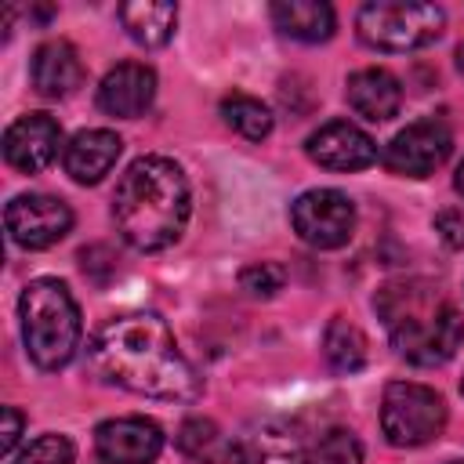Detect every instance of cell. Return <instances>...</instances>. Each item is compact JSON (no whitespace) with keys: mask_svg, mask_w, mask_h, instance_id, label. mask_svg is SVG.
<instances>
[{"mask_svg":"<svg viewBox=\"0 0 464 464\" xmlns=\"http://www.w3.org/2000/svg\"><path fill=\"white\" fill-rule=\"evenodd\" d=\"M29 80L40 98H69L83 83V62L69 40H44L33 51Z\"/></svg>","mask_w":464,"mask_h":464,"instance_id":"9a60e30c","label":"cell"},{"mask_svg":"<svg viewBox=\"0 0 464 464\" xmlns=\"http://www.w3.org/2000/svg\"><path fill=\"white\" fill-rule=\"evenodd\" d=\"M294 232L315 250H337L355 232V203L341 188H308L290 203Z\"/></svg>","mask_w":464,"mask_h":464,"instance_id":"52a82bcc","label":"cell"},{"mask_svg":"<svg viewBox=\"0 0 464 464\" xmlns=\"http://www.w3.org/2000/svg\"><path fill=\"white\" fill-rule=\"evenodd\" d=\"M460 395H464V377H460Z\"/></svg>","mask_w":464,"mask_h":464,"instance_id":"f546056e","label":"cell"},{"mask_svg":"<svg viewBox=\"0 0 464 464\" xmlns=\"http://www.w3.org/2000/svg\"><path fill=\"white\" fill-rule=\"evenodd\" d=\"M457 69H460V76H464V44L457 47Z\"/></svg>","mask_w":464,"mask_h":464,"instance_id":"f1b7e54d","label":"cell"},{"mask_svg":"<svg viewBox=\"0 0 464 464\" xmlns=\"http://www.w3.org/2000/svg\"><path fill=\"white\" fill-rule=\"evenodd\" d=\"M453 152V134L439 116L413 120L384 145V167L399 178H428L435 174Z\"/></svg>","mask_w":464,"mask_h":464,"instance_id":"ba28073f","label":"cell"},{"mask_svg":"<svg viewBox=\"0 0 464 464\" xmlns=\"http://www.w3.org/2000/svg\"><path fill=\"white\" fill-rule=\"evenodd\" d=\"M283 283H286V272L279 265H272V261H254V265H246L239 272V286L250 297H272V294L283 290Z\"/></svg>","mask_w":464,"mask_h":464,"instance_id":"d4e9b609","label":"cell"},{"mask_svg":"<svg viewBox=\"0 0 464 464\" xmlns=\"http://www.w3.org/2000/svg\"><path fill=\"white\" fill-rule=\"evenodd\" d=\"M156 98V72L145 62H120L98 83V109L116 120L141 116Z\"/></svg>","mask_w":464,"mask_h":464,"instance_id":"4fadbf2b","label":"cell"},{"mask_svg":"<svg viewBox=\"0 0 464 464\" xmlns=\"http://www.w3.org/2000/svg\"><path fill=\"white\" fill-rule=\"evenodd\" d=\"M446 428V399L413 381H392L381 399V431L392 446H424Z\"/></svg>","mask_w":464,"mask_h":464,"instance_id":"8992f818","label":"cell"},{"mask_svg":"<svg viewBox=\"0 0 464 464\" xmlns=\"http://www.w3.org/2000/svg\"><path fill=\"white\" fill-rule=\"evenodd\" d=\"M58 145H62V127L54 116L47 112H29V116H18L7 130H4V160L22 170V174H36L44 170L54 156H58Z\"/></svg>","mask_w":464,"mask_h":464,"instance_id":"7c38bea8","label":"cell"},{"mask_svg":"<svg viewBox=\"0 0 464 464\" xmlns=\"http://www.w3.org/2000/svg\"><path fill=\"white\" fill-rule=\"evenodd\" d=\"M272 22L283 36L301 40V44H323L334 36L337 14L323 0H279L272 4Z\"/></svg>","mask_w":464,"mask_h":464,"instance_id":"ac0fdd59","label":"cell"},{"mask_svg":"<svg viewBox=\"0 0 464 464\" xmlns=\"http://www.w3.org/2000/svg\"><path fill=\"white\" fill-rule=\"evenodd\" d=\"M304 152L312 163H319L326 170H341V174L362 170L377 160L373 138L362 127H355L352 120H330L319 130H312L304 141Z\"/></svg>","mask_w":464,"mask_h":464,"instance_id":"8fae6325","label":"cell"},{"mask_svg":"<svg viewBox=\"0 0 464 464\" xmlns=\"http://www.w3.org/2000/svg\"><path fill=\"white\" fill-rule=\"evenodd\" d=\"M98 381L134 395L192 402L203 392L196 366L178 352L170 326L156 312H123L105 319L87 344Z\"/></svg>","mask_w":464,"mask_h":464,"instance_id":"6da1fadb","label":"cell"},{"mask_svg":"<svg viewBox=\"0 0 464 464\" xmlns=\"http://www.w3.org/2000/svg\"><path fill=\"white\" fill-rule=\"evenodd\" d=\"M22 428H25V417H22L14 406H4V431H0V453H4V457H11V453H14Z\"/></svg>","mask_w":464,"mask_h":464,"instance_id":"4316f807","label":"cell"},{"mask_svg":"<svg viewBox=\"0 0 464 464\" xmlns=\"http://www.w3.org/2000/svg\"><path fill=\"white\" fill-rule=\"evenodd\" d=\"M377 312L392 330V348L413 366H442L464 341V319L424 283H392L377 294Z\"/></svg>","mask_w":464,"mask_h":464,"instance_id":"3957f363","label":"cell"},{"mask_svg":"<svg viewBox=\"0 0 464 464\" xmlns=\"http://www.w3.org/2000/svg\"><path fill=\"white\" fill-rule=\"evenodd\" d=\"M435 232H439V239H442L450 250H460V246H464V210H457V207L439 210V214H435Z\"/></svg>","mask_w":464,"mask_h":464,"instance_id":"484cf974","label":"cell"},{"mask_svg":"<svg viewBox=\"0 0 464 464\" xmlns=\"http://www.w3.org/2000/svg\"><path fill=\"white\" fill-rule=\"evenodd\" d=\"M304 464H362V446L348 428H330L308 446Z\"/></svg>","mask_w":464,"mask_h":464,"instance_id":"603a6c76","label":"cell"},{"mask_svg":"<svg viewBox=\"0 0 464 464\" xmlns=\"http://www.w3.org/2000/svg\"><path fill=\"white\" fill-rule=\"evenodd\" d=\"M72 457H76V446L65 435L51 431V435L33 439L22 453H14L11 464H72Z\"/></svg>","mask_w":464,"mask_h":464,"instance_id":"cb8c5ba5","label":"cell"},{"mask_svg":"<svg viewBox=\"0 0 464 464\" xmlns=\"http://www.w3.org/2000/svg\"><path fill=\"white\" fill-rule=\"evenodd\" d=\"M4 225L11 232V239L25 250H47L58 239L69 236L72 228V210L69 203H62L58 196H44V192H22L7 203L4 210Z\"/></svg>","mask_w":464,"mask_h":464,"instance_id":"9c48e42d","label":"cell"},{"mask_svg":"<svg viewBox=\"0 0 464 464\" xmlns=\"http://www.w3.org/2000/svg\"><path fill=\"white\" fill-rule=\"evenodd\" d=\"M446 14L435 4H413V0H373L362 4L355 14V33L373 51H417L442 36Z\"/></svg>","mask_w":464,"mask_h":464,"instance_id":"5b68a950","label":"cell"},{"mask_svg":"<svg viewBox=\"0 0 464 464\" xmlns=\"http://www.w3.org/2000/svg\"><path fill=\"white\" fill-rule=\"evenodd\" d=\"M22 341L40 370H62L80 348V308L62 279L40 276L18 297Z\"/></svg>","mask_w":464,"mask_h":464,"instance_id":"277c9868","label":"cell"},{"mask_svg":"<svg viewBox=\"0 0 464 464\" xmlns=\"http://www.w3.org/2000/svg\"><path fill=\"white\" fill-rule=\"evenodd\" d=\"M120 152H123V141L116 130L91 127V130L72 134V141L62 149V163L76 185H98L116 167Z\"/></svg>","mask_w":464,"mask_h":464,"instance_id":"5bb4252c","label":"cell"},{"mask_svg":"<svg viewBox=\"0 0 464 464\" xmlns=\"http://www.w3.org/2000/svg\"><path fill=\"white\" fill-rule=\"evenodd\" d=\"M304 453L308 450L294 428L279 420H265L261 428L232 442L228 460L232 464H304Z\"/></svg>","mask_w":464,"mask_h":464,"instance_id":"2e32d148","label":"cell"},{"mask_svg":"<svg viewBox=\"0 0 464 464\" xmlns=\"http://www.w3.org/2000/svg\"><path fill=\"white\" fill-rule=\"evenodd\" d=\"M450 464H464V460H450Z\"/></svg>","mask_w":464,"mask_h":464,"instance_id":"4dcf8cb0","label":"cell"},{"mask_svg":"<svg viewBox=\"0 0 464 464\" xmlns=\"http://www.w3.org/2000/svg\"><path fill=\"white\" fill-rule=\"evenodd\" d=\"M120 22L127 36L141 47H163L174 36L178 25V7L163 0H130L120 7Z\"/></svg>","mask_w":464,"mask_h":464,"instance_id":"d6986e66","label":"cell"},{"mask_svg":"<svg viewBox=\"0 0 464 464\" xmlns=\"http://www.w3.org/2000/svg\"><path fill=\"white\" fill-rule=\"evenodd\" d=\"M192 214L185 170L167 156H138L112 196V221L134 250L156 254L181 239Z\"/></svg>","mask_w":464,"mask_h":464,"instance_id":"7a4b0ae2","label":"cell"},{"mask_svg":"<svg viewBox=\"0 0 464 464\" xmlns=\"http://www.w3.org/2000/svg\"><path fill=\"white\" fill-rule=\"evenodd\" d=\"M221 120L246 141H265L272 134V109L261 98L243 94V91H232L221 98Z\"/></svg>","mask_w":464,"mask_h":464,"instance_id":"44dd1931","label":"cell"},{"mask_svg":"<svg viewBox=\"0 0 464 464\" xmlns=\"http://www.w3.org/2000/svg\"><path fill=\"white\" fill-rule=\"evenodd\" d=\"M344 98H348L352 112H359L362 120L384 123V120H392V116L399 112V105H402V87H399V80H395L388 69L370 65V69H359V72L348 76Z\"/></svg>","mask_w":464,"mask_h":464,"instance_id":"e0dca14e","label":"cell"},{"mask_svg":"<svg viewBox=\"0 0 464 464\" xmlns=\"http://www.w3.org/2000/svg\"><path fill=\"white\" fill-rule=\"evenodd\" d=\"M453 188H457V192L464 196V160L457 163V174H453Z\"/></svg>","mask_w":464,"mask_h":464,"instance_id":"83f0119b","label":"cell"},{"mask_svg":"<svg viewBox=\"0 0 464 464\" xmlns=\"http://www.w3.org/2000/svg\"><path fill=\"white\" fill-rule=\"evenodd\" d=\"M102 464H152L163 450V431L149 417H112L94 428Z\"/></svg>","mask_w":464,"mask_h":464,"instance_id":"30bf717a","label":"cell"},{"mask_svg":"<svg viewBox=\"0 0 464 464\" xmlns=\"http://www.w3.org/2000/svg\"><path fill=\"white\" fill-rule=\"evenodd\" d=\"M178 450L196 464H221V460H228L232 442H225V435L218 431V424L210 417H188L178 428Z\"/></svg>","mask_w":464,"mask_h":464,"instance_id":"7402d4cb","label":"cell"},{"mask_svg":"<svg viewBox=\"0 0 464 464\" xmlns=\"http://www.w3.org/2000/svg\"><path fill=\"white\" fill-rule=\"evenodd\" d=\"M323 355L337 373H355L366 366V337L355 323L348 319H330L326 334H323Z\"/></svg>","mask_w":464,"mask_h":464,"instance_id":"ffe728a7","label":"cell"}]
</instances>
